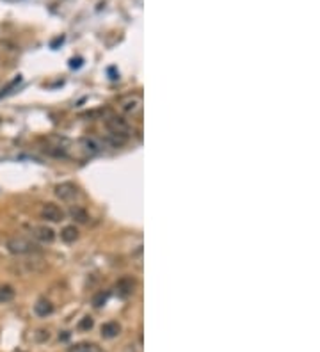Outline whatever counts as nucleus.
Here are the masks:
<instances>
[{
    "mask_svg": "<svg viewBox=\"0 0 320 352\" xmlns=\"http://www.w3.org/2000/svg\"><path fill=\"white\" fill-rule=\"evenodd\" d=\"M121 109L126 112V114H137V112L141 111V100L137 96L134 98H128V100H125V102L121 103Z\"/></svg>",
    "mask_w": 320,
    "mask_h": 352,
    "instance_id": "0eeeda50",
    "label": "nucleus"
},
{
    "mask_svg": "<svg viewBox=\"0 0 320 352\" xmlns=\"http://www.w3.org/2000/svg\"><path fill=\"white\" fill-rule=\"evenodd\" d=\"M34 313H36L37 317H48L54 313V304H52L50 301H47V299H39V301L34 304Z\"/></svg>",
    "mask_w": 320,
    "mask_h": 352,
    "instance_id": "423d86ee",
    "label": "nucleus"
},
{
    "mask_svg": "<svg viewBox=\"0 0 320 352\" xmlns=\"http://www.w3.org/2000/svg\"><path fill=\"white\" fill-rule=\"evenodd\" d=\"M105 126L117 141H125L126 137L130 135V125H128V121H126L125 117L116 116V114H111V116L107 117Z\"/></svg>",
    "mask_w": 320,
    "mask_h": 352,
    "instance_id": "f257e3e1",
    "label": "nucleus"
},
{
    "mask_svg": "<svg viewBox=\"0 0 320 352\" xmlns=\"http://www.w3.org/2000/svg\"><path fill=\"white\" fill-rule=\"evenodd\" d=\"M16 352H22V351H16Z\"/></svg>",
    "mask_w": 320,
    "mask_h": 352,
    "instance_id": "f3484780",
    "label": "nucleus"
},
{
    "mask_svg": "<svg viewBox=\"0 0 320 352\" xmlns=\"http://www.w3.org/2000/svg\"><path fill=\"white\" fill-rule=\"evenodd\" d=\"M56 194L60 201H75L79 198V189L70 181H64V183L56 187Z\"/></svg>",
    "mask_w": 320,
    "mask_h": 352,
    "instance_id": "7ed1b4c3",
    "label": "nucleus"
},
{
    "mask_svg": "<svg viewBox=\"0 0 320 352\" xmlns=\"http://www.w3.org/2000/svg\"><path fill=\"white\" fill-rule=\"evenodd\" d=\"M82 148L84 151L89 153V155H94V153L100 151V144L94 139H82Z\"/></svg>",
    "mask_w": 320,
    "mask_h": 352,
    "instance_id": "4468645a",
    "label": "nucleus"
},
{
    "mask_svg": "<svg viewBox=\"0 0 320 352\" xmlns=\"http://www.w3.org/2000/svg\"><path fill=\"white\" fill-rule=\"evenodd\" d=\"M105 301H107V293H100V295H96L93 299V304L96 306V308H100Z\"/></svg>",
    "mask_w": 320,
    "mask_h": 352,
    "instance_id": "2eb2a0df",
    "label": "nucleus"
},
{
    "mask_svg": "<svg viewBox=\"0 0 320 352\" xmlns=\"http://www.w3.org/2000/svg\"><path fill=\"white\" fill-rule=\"evenodd\" d=\"M60 238L64 242H68V244H71V242H75L79 238V230L75 226H66L64 230L60 232Z\"/></svg>",
    "mask_w": 320,
    "mask_h": 352,
    "instance_id": "1a4fd4ad",
    "label": "nucleus"
},
{
    "mask_svg": "<svg viewBox=\"0 0 320 352\" xmlns=\"http://www.w3.org/2000/svg\"><path fill=\"white\" fill-rule=\"evenodd\" d=\"M70 215L77 221V223H87V212L84 208H80V206H73V208L70 210Z\"/></svg>",
    "mask_w": 320,
    "mask_h": 352,
    "instance_id": "ddd939ff",
    "label": "nucleus"
},
{
    "mask_svg": "<svg viewBox=\"0 0 320 352\" xmlns=\"http://www.w3.org/2000/svg\"><path fill=\"white\" fill-rule=\"evenodd\" d=\"M121 331L119 324L117 322H107V324L102 325V336L103 338H114V336H117Z\"/></svg>",
    "mask_w": 320,
    "mask_h": 352,
    "instance_id": "6e6552de",
    "label": "nucleus"
},
{
    "mask_svg": "<svg viewBox=\"0 0 320 352\" xmlns=\"http://www.w3.org/2000/svg\"><path fill=\"white\" fill-rule=\"evenodd\" d=\"M14 299V288L11 285H0V304H5Z\"/></svg>",
    "mask_w": 320,
    "mask_h": 352,
    "instance_id": "9d476101",
    "label": "nucleus"
},
{
    "mask_svg": "<svg viewBox=\"0 0 320 352\" xmlns=\"http://www.w3.org/2000/svg\"><path fill=\"white\" fill-rule=\"evenodd\" d=\"M7 251L13 253V255H30L34 251H37V246L34 244L32 240H29L25 236H13L7 240L5 244Z\"/></svg>",
    "mask_w": 320,
    "mask_h": 352,
    "instance_id": "f03ea898",
    "label": "nucleus"
},
{
    "mask_svg": "<svg viewBox=\"0 0 320 352\" xmlns=\"http://www.w3.org/2000/svg\"><path fill=\"white\" fill-rule=\"evenodd\" d=\"M68 352H102V351L96 345H93V343H77Z\"/></svg>",
    "mask_w": 320,
    "mask_h": 352,
    "instance_id": "f8f14e48",
    "label": "nucleus"
},
{
    "mask_svg": "<svg viewBox=\"0 0 320 352\" xmlns=\"http://www.w3.org/2000/svg\"><path fill=\"white\" fill-rule=\"evenodd\" d=\"M117 290H119V293L123 297L130 295V293L134 292V281H132V279H121V281L117 283Z\"/></svg>",
    "mask_w": 320,
    "mask_h": 352,
    "instance_id": "9b49d317",
    "label": "nucleus"
},
{
    "mask_svg": "<svg viewBox=\"0 0 320 352\" xmlns=\"http://www.w3.org/2000/svg\"><path fill=\"white\" fill-rule=\"evenodd\" d=\"M80 327H82V329H91V327H93V320H91V319H84L82 324H80Z\"/></svg>",
    "mask_w": 320,
    "mask_h": 352,
    "instance_id": "dca6fc26",
    "label": "nucleus"
},
{
    "mask_svg": "<svg viewBox=\"0 0 320 352\" xmlns=\"http://www.w3.org/2000/svg\"><path fill=\"white\" fill-rule=\"evenodd\" d=\"M30 233L37 242H43V244H52L56 240V232L48 226H34Z\"/></svg>",
    "mask_w": 320,
    "mask_h": 352,
    "instance_id": "39448f33",
    "label": "nucleus"
},
{
    "mask_svg": "<svg viewBox=\"0 0 320 352\" xmlns=\"http://www.w3.org/2000/svg\"><path fill=\"white\" fill-rule=\"evenodd\" d=\"M41 217L50 221V223H60V221L64 219V210L60 208V206H57L56 203H47V205H43Z\"/></svg>",
    "mask_w": 320,
    "mask_h": 352,
    "instance_id": "20e7f679",
    "label": "nucleus"
}]
</instances>
